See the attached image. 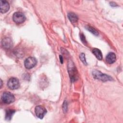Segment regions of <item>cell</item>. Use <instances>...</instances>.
Here are the masks:
<instances>
[{
    "label": "cell",
    "mask_w": 123,
    "mask_h": 123,
    "mask_svg": "<svg viewBox=\"0 0 123 123\" xmlns=\"http://www.w3.org/2000/svg\"><path fill=\"white\" fill-rule=\"evenodd\" d=\"M92 75L94 78L100 80L102 81H111L112 80V78L109 75L104 74L98 70H94L92 72Z\"/></svg>",
    "instance_id": "1"
},
{
    "label": "cell",
    "mask_w": 123,
    "mask_h": 123,
    "mask_svg": "<svg viewBox=\"0 0 123 123\" xmlns=\"http://www.w3.org/2000/svg\"><path fill=\"white\" fill-rule=\"evenodd\" d=\"M1 100L5 104H10L14 101L15 98L12 94L9 92H4L1 96Z\"/></svg>",
    "instance_id": "2"
},
{
    "label": "cell",
    "mask_w": 123,
    "mask_h": 123,
    "mask_svg": "<svg viewBox=\"0 0 123 123\" xmlns=\"http://www.w3.org/2000/svg\"><path fill=\"white\" fill-rule=\"evenodd\" d=\"M7 86L11 89H17L20 86V83L17 78L12 77L8 80L7 82Z\"/></svg>",
    "instance_id": "3"
},
{
    "label": "cell",
    "mask_w": 123,
    "mask_h": 123,
    "mask_svg": "<svg viewBox=\"0 0 123 123\" xmlns=\"http://www.w3.org/2000/svg\"><path fill=\"white\" fill-rule=\"evenodd\" d=\"M12 19L15 23L20 24L23 23L26 18L25 15L23 13L21 12H16L13 15Z\"/></svg>",
    "instance_id": "4"
},
{
    "label": "cell",
    "mask_w": 123,
    "mask_h": 123,
    "mask_svg": "<svg viewBox=\"0 0 123 123\" xmlns=\"http://www.w3.org/2000/svg\"><path fill=\"white\" fill-rule=\"evenodd\" d=\"M37 61L36 58L32 57L27 58L25 61L24 65L25 67L27 69H30L36 66Z\"/></svg>",
    "instance_id": "5"
},
{
    "label": "cell",
    "mask_w": 123,
    "mask_h": 123,
    "mask_svg": "<svg viewBox=\"0 0 123 123\" xmlns=\"http://www.w3.org/2000/svg\"><path fill=\"white\" fill-rule=\"evenodd\" d=\"M35 111L37 116L41 119L44 117V115L47 113L46 109L41 105L36 106L35 108Z\"/></svg>",
    "instance_id": "6"
},
{
    "label": "cell",
    "mask_w": 123,
    "mask_h": 123,
    "mask_svg": "<svg viewBox=\"0 0 123 123\" xmlns=\"http://www.w3.org/2000/svg\"><path fill=\"white\" fill-rule=\"evenodd\" d=\"M69 67V74L70 75L71 79L72 81H74L76 79L77 71L75 66L73 65V62H71L68 65Z\"/></svg>",
    "instance_id": "7"
},
{
    "label": "cell",
    "mask_w": 123,
    "mask_h": 123,
    "mask_svg": "<svg viewBox=\"0 0 123 123\" xmlns=\"http://www.w3.org/2000/svg\"><path fill=\"white\" fill-rule=\"evenodd\" d=\"M0 8L1 13H4L8 12L10 9V5L8 2L5 0H0Z\"/></svg>",
    "instance_id": "8"
},
{
    "label": "cell",
    "mask_w": 123,
    "mask_h": 123,
    "mask_svg": "<svg viewBox=\"0 0 123 123\" xmlns=\"http://www.w3.org/2000/svg\"><path fill=\"white\" fill-rule=\"evenodd\" d=\"M1 44L3 48L6 49H9L12 46V40L9 37H5L3 38L2 40Z\"/></svg>",
    "instance_id": "9"
},
{
    "label": "cell",
    "mask_w": 123,
    "mask_h": 123,
    "mask_svg": "<svg viewBox=\"0 0 123 123\" xmlns=\"http://www.w3.org/2000/svg\"><path fill=\"white\" fill-rule=\"evenodd\" d=\"M106 62L109 64L114 63L116 61V55L113 52H110L106 57Z\"/></svg>",
    "instance_id": "10"
},
{
    "label": "cell",
    "mask_w": 123,
    "mask_h": 123,
    "mask_svg": "<svg viewBox=\"0 0 123 123\" xmlns=\"http://www.w3.org/2000/svg\"><path fill=\"white\" fill-rule=\"evenodd\" d=\"M68 17L72 23H75L78 21V17L76 14L73 12H70L68 14Z\"/></svg>",
    "instance_id": "11"
},
{
    "label": "cell",
    "mask_w": 123,
    "mask_h": 123,
    "mask_svg": "<svg viewBox=\"0 0 123 123\" xmlns=\"http://www.w3.org/2000/svg\"><path fill=\"white\" fill-rule=\"evenodd\" d=\"M92 52L94 55L96 57V58L99 60H101L102 59V54L101 51L97 48H94L92 50Z\"/></svg>",
    "instance_id": "12"
},
{
    "label": "cell",
    "mask_w": 123,
    "mask_h": 123,
    "mask_svg": "<svg viewBox=\"0 0 123 123\" xmlns=\"http://www.w3.org/2000/svg\"><path fill=\"white\" fill-rule=\"evenodd\" d=\"M15 111L12 109H9L6 111V114H5V119L6 120H10L12 115L15 112Z\"/></svg>",
    "instance_id": "13"
},
{
    "label": "cell",
    "mask_w": 123,
    "mask_h": 123,
    "mask_svg": "<svg viewBox=\"0 0 123 123\" xmlns=\"http://www.w3.org/2000/svg\"><path fill=\"white\" fill-rule=\"evenodd\" d=\"M86 28L90 32H91L92 34H93L95 36H98V32L92 26H91L90 25H87L86 27Z\"/></svg>",
    "instance_id": "14"
},
{
    "label": "cell",
    "mask_w": 123,
    "mask_h": 123,
    "mask_svg": "<svg viewBox=\"0 0 123 123\" xmlns=\"http://www.w3.org/2000/svg\"><path fill=\"white\" fill-rule=\"evenodd\" d=\"M80 59L81 61L85 64H87L86 60L85 58V55L84 53H81L80 55Z\"/></svg>",
    "instance_id": "15"
},
{
    "label": "cell",
    "mask_w": 123,
    "mask_h": 123,
    "mask_svg": "<svg viewBox=\"0 0 123 123\" xmlns=\"http://www.w3.org/2000/svg\"><path fill=\"white\" fill-rule=\"evenodd\" d=\"M80 39L81 40V41H82L83 42V43H84L86 42V40L85 37L84 36V35L83 34H80Z\"/></svg>",
    "instance_id": "16"
},
{
    "label": "cell",
    "mask_w": 123,
    "mask_h": 123,
    "mask_svg": "<svg viewBox=\"0 0 123 123\" xmlns=\"http://www.w3.org/2000/svg\"><path fill=\"white\" fill-rule=\"evenodd\" d=\"M67 103L66 101H64L63 104V109L64 112H66L67 111Z\"/></svg>",
    "instance_id": "17"
},
{
    "label": "cell",
    "mask_w": 123,
    "mask_h": 123,
    "mask_svg": "<svg viewBox=\"0 0 123 123\" xmlns=\"http://www.w3.org/2000/svg\"><path fill=\"white\" fill-rule=\"evenodd\" d=\"M110 4H111V6H112V7H114V6H117V4H116V3H115V2H111V3H110Z\"/></svg>",
    "instance_id": "18"
},
{
    "label": "cell",
    "mask_w": 123,
    "mask_h": 123,
    "mask_svg": "<svg viewBox=\"0 0 123 123\" xmlns=\"http://www.w3.org/2000/svg\"><path fill=\"white\" fill-rule=\"evenodd\" d=\"M60 62L62 63H63V58H62V56H60Z\"/></svg>",
    "instance_id": "19"
},
{
    "label": "cell",
    "mask_w": 123,
    "mask_h": 123,
    "mask_svg": "<svg viewBox=\"0 0 123 123\" xmlns=\"http://www.w3.org/2000/svg\"><path fill=\"white\" fill-rule=\"evenodd\" d=\"M0 82H1V84H0V87H1L2 85V80H0Z\"/></svg>",
    "instance_id": "20"
}]
</instances>
